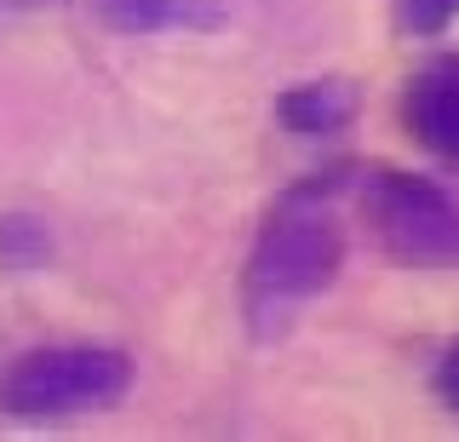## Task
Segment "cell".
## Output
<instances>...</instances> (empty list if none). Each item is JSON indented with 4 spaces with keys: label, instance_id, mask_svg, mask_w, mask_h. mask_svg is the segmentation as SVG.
Returning <instances> with one entry per match:
<instances>
[{
    "label": "cell",
    "instance_id": "6",
    "mask_svg": "<svg viewBox=\"0 0 459 442\" xmlns=\"http://www.w3.org/2000/svg\"><path fill=\"white\" fill-rule=\"evenodd\" d=\"M92 18L104 23L109 35H167V30H184V35H212L230 23V12L219 0H92Z\"/></svg>",
    "mask_w": 459,
    "mask_h": 442
},
{
    "label": "cell",
    "instance_id": "4",
    "mask_svg": "<svg viewBox=\"0 0 459 442\" xmlns=\"http://www.w3.org/2000/svg\"><path fill=\"white\" fill-rule=\"evenodd\" d=\"M396 116H402V133L430 161L459 173V52H442V58L413 69L396 98Z\"/></svg>",
    "mask_w": 459,
    "mask_h": 442
},
{
    "label": "cell",
    "instance_id": "1",
    "mask_svg": "<svg viewBox=\"0 0 459 442\" xmlns=\"http://www.w3.org/2000/svg\"><path fill=\"white\" fill-rule=\"evenodd\" d=\"M344 259H351V241H344V224L333 219V207L276 202L270 219L258 224L247 247V270H241V310H247L253 334L281 339L293 310L339 282Z\"/></svg>",
    "mask_w": 459,
    "mask_h": 442
},
{
    "label": "cell",
    "instance_id": "8",
    "mask_svg": "<svg viewBox=\"0 0 459 442\" xmlns=\"http://www.w3.org/2000/svg\"><path fill=\"white\" fill-rule=\"evenodd\" d=\"M356 178H362V161H351V155H339V161L327 167H310L305 178H293L276 202H310V207H333L339 195L356 190Z\"/></svg>",
    "mask_w": 459,
    "mask_h": 442
},
{
    "label": "cell",
    "instance_id": "2",
    "mask_svg": "<svg viewBox=\"0 0 459 442\" xmlns=\"http://www.w3.org/2000/svg\"><path fill=\"white\" fill-rule=\"evenodd\" d=\"M138 385V362L109 339H47L0 362V413L6 420H81L115 413Z\"/></svg>",
    "mask_w": 459,
    "mask_h": 442
},
{
    "label": "cell",
    "instance_id": "7",
    "mask_svg": "<svg viewBox=\"0 0 459 442\" xmlns=\"http://www.w3.org/2000/svg\"><path fill=\"white\" fill-rule=\"evenodd\" d=\"M57 259V236L40 212H0V270L6 276H35Z\"/></svg>",
    "mask_w": 459,
    "mask_h": 442
},
{
    "label": "cell",
    "instance_id": "9",
    "mask_svg": "<svg viewBox=\"0 0 459 442\" xmlns=\"http://www.w3.org/2000/svg\"><path fill=\"white\" fill-rule=\"evenodd\" d=\"M391 23L402 40H442L459 23V0H391Z\"/></svg>",
    "mask_w": 459,
    "mask_h": 442
},
{
    "label": "cell",
    "instance_id": "5",
    "mask_svg": "<svg viewBox=\"0 0 459 442\" xmlns=\"http://www.w3.org/2000/svg\"><path fill=\"white\" fill-rule=\"evenodd\" d=\"M356 116H362V87L351 75H316L276 92V126L299 144H327V138L351 133Z\"/></svg>",
    "mask_w": 459,
    "mask_h": 442
},
{
    "label": "cell",
    "instance_id": "3",
    "mask_svg": "<svg viewBox=\"0 0 459 442\" xmlns=\"http://www.w3.org/2000/svg\"><path fill=\"white\" fill-rule=\"evenodd\" d=\"M373 247L402 270H454L459 264V190L413 167H362L356 178Z\"/></svg>",
    "mask_w": 459,
    "mask_h": 442
},
{
    "label": "cell",
    "instance_id": "11",
    "mask_svg": "<svg viewBox=\"0 0 459 442\" xmlns=\"http://www.w3.org/2000/svg\"><path fill=\"white\" fill-rule=\"evenodd\" d=\"M69 0H0V30L6 23H23V18H40V12H64Z\"/></svg>",
    "mask_w": 459,
    "mask_h": 442
},
{
    "label": "cell",
    "instance_id": "10",
    "mask_svg": "<svg viewBox=\"0 0 459 442\" xmlns=\"http://www.w3.org/2000/svg\"><path fill=\"white\" fill-rule=\"evenodd\" d=\"M430 396H437L442 413H459V334L437 351V362H430Z\"/></svg>",
    "mask_w": 459,
    "mask_h": 442
}]
</instances>
